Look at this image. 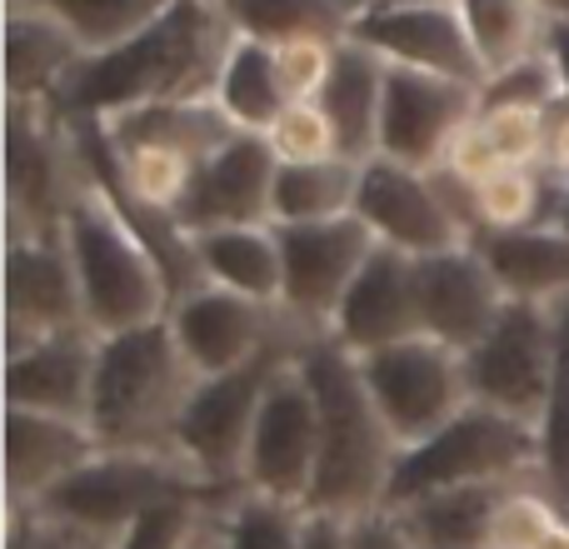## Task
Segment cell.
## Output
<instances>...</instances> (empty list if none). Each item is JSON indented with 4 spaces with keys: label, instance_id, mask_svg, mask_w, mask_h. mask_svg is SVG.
Listing matches in <instances>:
<instances>
[{
    "label": "cell",
    "instance_id": "cell-14",
    "mask_svg": "<svg viewBox=\"0 0 569 549\" xmlns=\"http://www.w3.org/2000/svg\"><path fill=\"white\" fill-rule=\"evenodd\" d=\"M350 40L405 70H430V76L460 80V86H485L480 56L470 46L460 0H410V6H370L350 16Z\"/></svg>",
    "mask_w": 569,
    "mask_h": 549
},
{
    "label": "cell",
    "instance_id": "cell-35",
    "mask_svg": "<svg viewBox=\"0 0 569 549\" xmlns=\"http://www.w3.org/2000/svg\"><path fill=\"white\" fill-rule=\"evenodd\" d=\"M550 325H555V375H550V405H545L540 420V480L569 510V295L550 305Z\"/></svg>",
    "mask_w": 569,
    "mask_h": 549
},
{
    "label": "cell",
    "instance_id": "cell-23",
    "mask_svg": "<svg viewBox=\"0 0 569 549\" xmlns=\"http://www.w3.org/2000/svg\"><path fill=\"white\" fill-rule=\"evenodd\" d=\"M86 60L90 50L60 20L26 6H6V100L56 106Z\"/></svg>",
    "mask_w": 569,
    "mask_h": 549
},
{
    "label": "cell",
    "instance_id": "cell-27",
    "mask_svg": "<svg viewBox=\"0 0 569 549\" xmlns=\"http://www.w3.org/2000/svg\"><path fill=\"white\" fill-rule=\"evenodd\" d=\"M475 250H480L490 274L500 280L505 300L555 305L560 295H569V236L560 226H530V230H505V236H480Z\"/></svg>",
    "mask_w": 569,
    "mask_h": 549
},
{
    "label": "cell",
    "instance_id": "cell-11",
    "mask_svg": "<svg viewBox=\"0 0 569 549\" xmlns=\"http://www.w3.org/2000/svg\"><path fill=\"white\" fill-rule=\"evenodd\" d=\"M166 320L200 380L246 370L250 360L280 350V345L315 340L300 325H290V315H284L280 305L246 300V295L220 290V285H196L190 295H180Z\"/></svg>",
    "mask_w": 569,
    "mask_h": 549
},
{
    "label": "cell",
    "instance_id": "cell-20",
    "mask_svg": "<svg viewBox=\"0 0 569 549\" xmlns=\"http://www.w3.org/2000/svg\"><path fill=\"white\" fill-rule=\"evenodd\" d=\"M420 330V285H415V260L400 250L380 246L365 270L355 274L350 295L340 300L330 320V340L345 355H375L400 340H415Z\"/></svg>",
    "mask_w": 569,
    "mask_h": 549
},
{
    "label": "cell",
    "instance_id": "cell-46",
    "mask_svg": "<svg viewBox=\"0 0 569 549\" xmlns=\"http://www.w3.org/2000/svg\"><path fill=\"white\" fill-rule=\"evenodd\" d=\"M300 549H350V520H340V515H320V510H305Z\"/></svg>",
    "mask_w": 569,
    "mask_h": 549
},
{
    "label": "cell",
    "instance_id": "cell-41",
    "mask_svg": "<svg viewBox=\"0 0 569 549\" xmlns=\"http://www.w3.org/2000/svg\"><path fill=\"white\" fill-rule=\"evenodd\" d=\"M345 36H300V40H284L276 50V76L284 100H320V90L330 86L335 76V60H340Z\"/></svg>",
    "mask_w": 569,
    "mask_h": 549
},
{
    "label": "cell",
    "instance_id": "cell-26",
    "mask_svg": "<svg viewBox=\"0 0 569 549\" xmlns=\"http://www.w3.org/2000/svg\"><path fill=\"white\" fill-rule=\"evenodd\" d=\"M196 266L206 285L236 290L246 300L280 305L284 295V260H280V230L276 226H226L190 236Z\"/></svg>",
    "mask_w": 569,
    "mask_h": 549
},
{
    "label": "cell",
    "instance_id": "cell-47",
    "mask_svg": "<svg viewBox=\"0 0 569 549\" xmlns=\"http://www.w3.org/2000/svg\"><path fill=\"white\" fill-rule=\"evenodd\" d=\"M545 176L569 186V100L550 116V146H545Z\"/></svg>",
    "mask_w": 569,
    "mask_h": 549
},
{
    "label": "cell",
    "instance_id": "cell-31",
    "mask_svg": "<svg viewBox=\"0 0 569 549\" xmlns=\"http://www.w3.org/2000/svg\"><path fill=\"white\" fill-rule=\"evenodd\" d=\"M216 106L230 116V126L246 130V136H266L280 120V110L290 106L276 76V50L260 46V40L236 36L226 56V70H220L216 86Z\"/></svg>",
    "mask_w": 569,
    "mask_h": 549
},
{
    "label": "cell",
    "instance_id": "cell-3",
    "mask_svg": "<svg viewBox=\"0 0 569 549\" xmlns=\"http://www.w3.org/2000/svg\"><path fill=\"white\" fill-rule=\"evenodd\" d=\"M200 375L176 345L170 320L100 340L90 430L100 450L120 455H180V415L196 395Z\"/></svg>",
    "mask_w": 569,
    "mask_h": 549
},
{
    "label": "cell",
    "instance_id": "cell-10",
    "mask_svg": "<svg viewBox=\"0 0 569 549\" xmlns=\"http://www.w3.org/2000/svg\"><path fill=\"white\" fill-rule=\"evenodd\" d=\"M555 375V325L550 305L510 300L495 330L475 350H465V380L470 400L485 410H500L510 420H525L540 430L545 405H550Z\"/></svg>",
    "mask_w": 569,
    "mask_h": 549
},
{
    "label": "cell",
    "instance_id": "cell-36",
    "mask_svg": "<svg viewBox=\"0 0 569 549\" xmlns=\"http://www.w3.org/2000/svg\"><path fill=\"white\" fill-rule=\"evenodd\" d=\"M216 535L226 549H300L305 510L300 505H280V500H266V495L236 490L230 500H220Z\"/></svg>",
    "mask_w": 569,
    "mask_h": 549
},
{
    "label": "cell",
    "instance_id": "cell-12",
    "mask_svg": "<svg viewBox=\"0 0 569 549\" xmlns=\"http://www.w3.org/2000/svg\"><path fill=\"white\" fill-rule=\"evenodd\" d=\"M280 260H284V295L280 310L305 335H330V320L340 300L350 295L355 274L380 250L360 216L320 220V226H276Z\"/></svg>",
    "mask_w": 569,
    "mask_h": 549
},
{
    "label": "cell",
    "instance_id": "cell-33",
    "mask_svg": "<svg viewBox=\"0 0 569 549\" xmlns=\"http://www.w3.org/2000/svg\"><path fill=\"white\" fill-rule=\"evenodd\" d=\"M236 36L260 46H284L300 36H345L350 30V0H220Z\"/></svg>",
    "mask_w": 569,
    "mask_h": 549
},
{
    "label": "cell",
    "instance_id": "cell-42",
    "mask_svg": "<svg viewBox=\"0 0 569 549\" xmlns=\"http://www.w3.org/2000/svg\"><path fill=\"white\" fill-rule=\"evenodd\" d=\"M550 116L555 110H480L485 136L495 140L505 166L545 170V146H550Z\"/></svg>",
    "mask_w": 569,
    "mask_h": 549
},
{
    "label": "cell",
    "instance_id": "cell-15",
    "mask_svg": "<svg viewBox=\"0 0 569 549\" xmlns=\"http://www.w3.org/2000/svg\"><path fill=\"white\" fill-rule=\"evenodd\" d=\"M480 116V90L430 70H385L380 110V156L410 170H440L455 136Z\"/></svg>",
    "mask_w": 569,
    "mask_h": 549
},
{
    "label": "cell",
    "instance_id": "cell-2",
    "mask_svg": "<svg viewBox=\"0 0 569 549\" xmlns=\"http://www.w3.org/2000/svg\"><path fill=\"white\" fill-rule=\"evenodd\" d=\"M300 375L320 415V460H315V490L305 510L340 515V520L385 510L405 450L385 415L375 410L355 355H345L330 335H315L300 345Z\"/></svg>",
    "mask_w": 569,
    "mask_h": 549
},
{
    "label": "cell",
    "instance_id": "cell-51",
    "mask_svg": "<svg viewBox=\"0 0 569 549\" xmlns=\"http://www.w3.org/2000/svg\"><path fill=\"white\" fill-rule=\"evenodd\" d=\"M535 549H569V515H565V520H560V525H555V530H550V535H545V540H540V545H535Z\"/></svg>",
    "mask_w": 569,
    "mask_h": 549
},
{
    "label": "cell",
    "instance_id": "cell-25",
    "mask_svg": "<svg viewBox=\"0 0 569 549\" xmlns=\"http://www.w3.org/2000/svg\"><path fill=\"white\" fill-rule=\"evenodd\" d=\"M385 60L345 36L330 86L320 90V110L340 136V156L355 166H370L380 156V110H385Z\"/></svg>",
    "mask_w": 569,
    "mask_h": 549
},
{
    "label": "cell",
    "instance_id": "cell-13",
    "mask_svg": "<svg viewBox=\"0 0 569 549\" xmlns=\"http://www.w3.org/2000/svg\"><path fill=\"white\" fill-rule=\"evenodd\" d=\"M315 460H320V415H315V395L300 375V355H295L270 380V395L260 405L240 490L305 510L315 490Z\"/></svg>",
    "mask_w": 569,
    "mask_h": 549
},
{
    "label": "cell",
    "instance_id": "cell-38",
    "mask_svg": "<svg viewBox=\"0 0 569 549\" xmlns=\"http://www.w3.org/2000/svg\"><path fill=\"white\" fill-rule=\"evenodd\" d=\"M565 100V76L550 50L500 70L480 86V110H560Z\"/></svg>",
    "mask_w": 569,
    "mask_h": 549
},
{
    "label": "cell",
    "instance_id": "cell-43",
    "mask_svg": "<svg viewBox=\"0 0 569 549\" xmlns=\"http://www.w3.org/2000/svg\"><path fill=\"white\" fill-rule=\"evenodd\" d=\"M445 176L450 180H460V186H470V190H480L485 180H495L505 170V160H500V150H495V140L485 136V126H480V116L470 120V126L455 136V146H450V156H445Z\"/></svg>",
    "mask_w": 569,
    "mask_h": 549
},
{
    "label": "cell",
    "instance_id": "cell-7",
    "mask_svg": "<svg viewBox=\"0 0 569 549\" xmlns=\"http://www.w3.org/2000/svg\"><path fill=\"white\" fill-rule=\"evenodd\" d=\"M6 240L60 236L66 210L86 190V156L50 106L6 100Z\"/></svg>",
    "mask_w": 569,
    "mask_h": 549
},
{
    "label": "cell",
    "instance_id": "cell-9",
    "mask_svg": "<svg viewBox=\"0 0 569 549\" xmlns=\"http://www.w3.org/2000/svg\"><path fill=\"white\" fill-rule=\"evenodd\" d=\"M355 365H360L365 390H370L375 410L385 415L390 435L400 440V450L440 435L470 405L465 355L430 340V335H415V340H400L390 350L360 355Z\"/></svg>",
    "mask_w": 569,
    "mask_h": 549
},
{
    "label": "cell",
    "instance_id": "cell-5",
    "mask_svg": "<svg viewBox=\"0 0 569 549\" xmlns=\"http://www.w3.org/2000/svg\"><path fill=\"white\" fill-rule=\"evenodd\" d=\"M520 480H540V430L470 400L440 435H430L425 445H410L400 455L385 510H400V505L440 490Z\"/></svg>",
    "mask_w": 569,
    "mask_h": 549
},
{
    "label": "cell",
    "instance_id": "cell-4",
    "mask_svg": "<svg viewBox=\"0 0 569 549\" xmlns=\"http://www.w3.org/2000/svg\"><path fill=\"white\" fill-rule=\"evenodd\" d=\"M66 240L70 270L80 285V310H86V330L110 340L126 330H146L160 325L176 305L170 280L160 270V260L146 250V240L120 220V210L110 206V196L90 180L86 170V190L76 196V206L66 210Z\"/></svg>",
    "mask_w": 569,
    "mask_h": 549
},
{
    "label": "cell",
    "instance_id": "cell-40",
    "mask_svg": "<svg viewBox=\"0 0 569 549\" xmlns=\"http://www.w3.org/2000/svg\"><path fill=\"white\" fill-rule=\"evenodd\" d=\"M270 150L280 166H320V160H345L340 136H335L330 116L320 110V100H290L280 110V120L266 130Z\"/></svg>",
    "mask_w": 569,
    "mask_h": 549
},
{
    "label": "cell",
    "instance_id": "cell-16",
    "mask_svg": "<svg viewBox=\"0 0 569 549\" xmlns=\"http://www.w3.org/2000/svg\"><path fill=\"white\" fill-rule=\"evenodd\" d=\"M355 216L370 226V236L380 240V246L400 250V256H410V260L470 246V230H465L460 216L450 210L435 170L395 166V160H385V156H375L370 166H365Z\"/></svg>",
    "mask_w": 569,
    "mask_h": 549
},
{
    "label": "cell",
    "instance_id": "cell-34",
    "mask_svg": "<svg viewBox=\"0 0 569 549\" xmlns=\"http://www.w3.org/2000/svg\"><path fill=\"white\" fill-rule=\"evenodd\" d=\"M555 180L545 170L505 166L495 180L475 190V216H480V236H505V230H530L550 226L555 216ZM475 236V240H480Z\"/></svg>",
    "mask_w": 569,
    "mask_h": 549
},
{
    "label": "cell",
    "instance_id": "cell-1",
    "mask_svg": "<svg viewBox=\"0 0 569 549\" xmlns=\"http://www.w3.org/2000/svg\"><path fill=\"white\" fill-rule=\"evenodd\" d=\"M230 46H236V26L220 0H176L136 40L90 56L50 110L60 120H106L136 106L216 100Z\"/></svg>",
    "mask_w": 569,
    "mask_h": 549
},
{
    "label": "cell",
    "instance_id": "cell-8",
    "mask_svg": "<svg viewBox=\"0 0 569 549\" xmlns=\"http://www.w3.org/2000/svg\"><path fill=\"white\" fill-rule=\"evenodd\" d=\"M300 345L305 340L280 345V350L250 360L246 370H230V375H216V380L196 385L186 415H180L176 450L210 490H220V495L240 490L246 450H250V435H256L260 405H266V395H270V380L300 355Z\"/></svg>",
    "mask_w": 569,
    "mask_h": 549
},
{
    "label": "cell",
    "instance_id": "cell-50",
    "mask_svg": "<svg viewBox=\"0 0 569 549\" xmlns=\"http://www.w3.org/2000/svg\"><path fill=\"white\" fill-rule=\"evenodd\" d=\"M550 226H560L565 236H569V186L555 190V216H550Z\"/></svg>",
    "mask_w": 569,
    "mask_h": 549
},
{
    "label": "cell",
    "instance_id": "cell-53",
    "mask_svg": "<svg viewBox=\"0 0 569 549\" xmlns=\"http://www.w3.org/2000/svg\"><path fill=\"white\" fill-rule=\"evenodd\" d=\"M216 549H226V545H220V535H216Z\"/></svg>",
    "mask_w": 569,
    "mask_h": 549
},
{
    "label": "cell",
    "instance_id": "cell-49",
    "mask_svg": "<svg viewBox=\"0 0 569 549\" xmlns=\"http://www.w3.org/2000/svg\"><path fill=\"white\" fill-rule=\"evenodd\" d=\"M535 6L545 10V20H550V26H569V0H535Z\"/></svg>",
    "mask_w": 569,
    "mask_h": 549
},
{
    "label": "cell",
    "instance_id": "cell-6",
    "mask_svg": "<svg viewBox=\"0 0 569 549\" xmlns=\"http://www.w3.org/2000/svg\"><path fill=\"white\" fill-rule=\"evenodd\" d=\"M180 495H220L190 470L180 455H120V450H100L86 470H76L60 490H50L36 505L40 520L66 525V530L96 535V540L116 545L130 525L146 510ZM226 500V495H220Z\"/></svg>",
    "mask_w": 569,
    "mask_h": 549
},
{
    "label": "cell",
    "instance_id": "cell-37",
    "mask_svg": "<svg viewBox=\"0 0 569 549\" xmlns=\"http://www.w3.org/2000/svg\"><path fill=\"white\" fill-rule=\"evenodd\" d=\"M216 510H220V495H180V500H166L140 515L116 540V549H196L210 535V525H216Z\"/></svg>",
    "mask_w": 569,
    "mask_h": 549
},
{
    "label": "cell",
    "instance_id": "cell-21",
    "mask_svg": "<svg viewBox=\"0 0 569 549\" xmlns=\"http://www.w3.org/2000/svg\"><path fill=\"white\" fill-rule=\"evenodd\" d=\"M96 360L100 335L90 330L50 335V340H36L30 350L6 355V410H36L90 425Z\"/></svg>",
    "mask_w": 569,
    "mask_h": 549
},
{
    "label": "cell",
    "instance_id": "cell-48",
    "mask_svg": "<svg viewBox=\"0 0 569 549\" xmlns=\"http://www.w3.org/2000/svg\"><path fill=\"white\" fill-rule=\"evenodd\" d=\"M545 50H550L555 66H560V76H565V96H569V26H550V36H545Z\"/></svg>",
    "mask_w": 569,
    "mask_h": 549
},
{
    "label": "cell",
    "instance_id": "cell-18",
    "mask_svg": "<svg viewBox=\"0 0 569 549\" xmlns=\"http://www.w3.org/2000/svg\"><path fill=\"white\" fill-rule=\"evenodd\" d=\"M276 150L266 136H246L240 130L230 146H220L210 160L196 166L186 200H180L176 220L186 236L200 230H226V226H270V196H276Z\"/></svg>",
    "mask_w": 569,
    "mask_h": 549
},
{
    "label": "cell",
    "instance_id": "cell-28",
    "mask_svg": "<svg viewBox=\"0 0 569 549\" xmlns=\"http://www.w3.org/2000/svg\"><path fill=\"white\" fill-rule=\"evenodd\" d=\"M525 485V480H520ZM515 485H470V490H440L425 500L400 505V525L415 549H490V525L500 500Z\"/></svg>",
    "mask_w": 569,
    "mask_h": 549
},
{
    "label": "cell",
    "instance_id": "cell-44",
    "mask_svg": "<svg viewBox=\"0 0 569 549\" xmlns=\"http://www.w3.org/2000/svg\"><path fill=\"white\" fill-rule=\"evenodd\" d=\"M6 549H116V545L66 530V525H50L36 510H6Z\"/></svg>",
    "mask_w": 569,
    "mask_h": 549
},
{
    "label": "cell",
    "instance_id": "cell-24",
    "mask_svg": "<svg viewBox=\"0 0 569 549\" xmlns=\"http://www.w3.org/2000/svg\"><path fill=\"white\" fill-rule=\"evenodd\" d=\"M110 146H156V150H176L186 160H210L220 146L240 136L230 126V116L216 100H170V106H136V110H116L106 120H90Z\"/></svg>",
    "mask_w": 569,
    "mask_h": 549
},
{
    "label": "cell",
    "instance_id": "cell-22",
    "mask_svg": "<svg viewBox=\"0 0 569 549\" xmlns=\"http://www.w3.org/2000/svg\"><path fill=\"white\" fill-rule=\"evenodd\" d=\"M96 455L100 440L90 425L36 410H6V510H36Z\"/></svg>",
    "mask_w": 569,
    "mask_h": 549
},
{
    "label": "cell",
    "instance_id": "cell-29",
    "mask_svg": "<svg viewBox=\"0 0 569 549\" xmlns=\"http://www.w3.org/2000/svg\"><path fill=\"white\" fill-rule=\"evenodd\" d=\"M365 166L355 160H320V166H280L270 196V226H320V220L355 216Z\"/></svg>",
    "mask_w": 569,
    "mask_h": 549
},
{
    "label": "cell",
    "instance_id": "cell-19",
    "mask_svg": "<svg viewBox=\"0 0 569 549\" xmlns=\"http://www.w3.org/2000/svg\"><path fill=\"white\" fill-rule=\"evenodd\" d=\"M415 285H420V330L460 355L475 350L510 305L475 246L415 260Z\"/></svg>",
    "mask_w": 569,
    "mask_h": 549
},
{
    "label": "cell",
    "instance_id": "cell-52",
    "mask_svg": "<svg viewBox=\"0 0 569 549\" xmlns=\"http://www.w3.org/2000/svg\"><path fill=\"white\" fill-rule=\"evenodd\" d=\"M196 549H216V525H210V535H206V540H200Z\"/></svg>",
    "mask_w": 569,
    "mask_h": 549
},
{
    "label": "cell",
    "instance_id": "cell-39",
    "mask_svg": "<svg viewBox=\"0 0 569 549\" xmlns=\"http://www.w3.org/2000/svg\"><path fill=\"white\" fill-rule=\"evenodd\" d=\"M565 505L545 490V480H525L515 485L510 495L500 500L495 510V525H490V549H535L555 525L565 520Z\"/></svg>",
    "mask_w": 569,
    "mask_h": 549
},
{
    "label": "cell",
    "instance_id": "cell-30",
    "mask_svg": "<svg viewBox=\"0 0 569 549\" xmlns=\"http://www.w3.org/2000/svg\"><path fill=\"white\" fill-rule=\"evenodd\" d=\"M460 16L465 30H470L475 56H480L485 80L540 56L545 36H550V20L535 0H460Z\"/></svg>",
    "mask_w": 569,
    "mask_h": 549
},
{
    "label": "cell",
    "instance_id": "cell-17",
    "mask_svg": "<svg viewBox=\"0 0 569 549\" xmlns=\"http://www.w3.org/2000/svg\"><path fill=\"white\" fill-rule=\"evenodd\" d=\"M86 330L80 285L60 236L6 240V355L30 350L36 340Z\"/></svg>",
    "mask_w": 569,
    "mask_h": 549
},
{
    "label": "cell",
    "instance_id": "cell-32",
    "mask_svg": "<svg viewBox=\"0 0 569 549\" xmlns=\"http://www.w3.org/2000/svg\"><path fill=\"white\" fill-rule=\"evenodd\" d=\"M6 6L40 10V16L60 20L90 56H106V50L136 40L146 26H156L176 0H6Z\"/></svg>",
    "mask_w": 569,
    "mask_h": 549
},
{
    "label": "cell",
    "instance_id": "cell-45",
    "mask_svg": "<svg viewBox=\"0 0 569 549\" xmlns=\"http://www.w3.org/2000/svg\"><path fill=\"white\" fill-rule=\"evenodd\" d=\"M350 549H415L395 510H370L350 520Z\"/></svg>",
    "mask_w": 569,
    "mask_h": 549
}]
</instances>
